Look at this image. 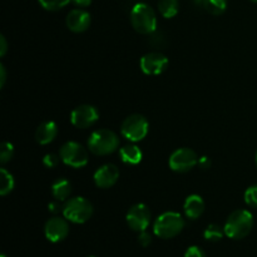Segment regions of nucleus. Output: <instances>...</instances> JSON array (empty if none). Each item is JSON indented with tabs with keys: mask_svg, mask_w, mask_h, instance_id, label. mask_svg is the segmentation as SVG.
Segmentation results:
<instances>
[{
	"mask_svg": "<svg viewBox=\"0 0 257 257\" xmlns=\"http://www.w3.org/2000/svg\"><path fill=\"white\" fill-rule=\"evenodd\" d=\"M93 206L87 198L74 197L67 201L63 207V216L73 223H84L92 217Z\"/></svg>",
	"mask_w": 257,
	"mask_h": 257,
	"instance_id": "5",
	"label": "nucleus"
},
{
	"mask_svg": "<svg viewBox=\"0 0 257 257\" xmlns=\"http://www.w3.org/2000/svg\"><path fill=\"white\" fill-rule=\"evenodd\" d=\"M63 207H64V206L60 205V201L58 200L53 201V202H50L49 205H48V210H49L52 213H58L60 212V211L63 212Z\"/></svg>",
	"mask_w": 257,
	"mask_h": 257,
	"instance_id": "29",
	"label": "nucleus"
},
{
	"mask_svg": "<svg viewBox=\"0 0 257 257\" xmlns=\"http://www.w3.org/2000/svg\"><path fill=\"white\" fill-rule=\"evenodd\" d=\"M185 257H206V255L198 246H191L186 250Z\"/></svg>",
	"mask_w": 257,
	"mask_h": 257,
	"instance_id": "27",
	"label": "nucleus"
},
{
	"mask_svg": "<svg viewBox=\"0 0 257 257\" xmlns=\"http://www.w3.org/2000/svg\"><path fill=\"white\" fill-rule=\"evenodd\" d=\"M14 155V147L10 142H3L2 147H0V162L4 163L9 162Z\"/></svg>",
	"mask_w": 257,
	"mask_h": 257,
	"instance_id": "24",
	"label": "nucleus"
},
{
	"mask_svg": "<svg viewBox=\"0 0 257 257\" xmlns=\"http://www.w3.org/2000/svg\"><path fill=\"white\" fill-rule=\"evenodd\" d=\"M256 166H257V152H256Z\"/></svg>",
	"mask_w": 257,
	"mask_h": 257,
	"instance_id": "35",
	"label": "nucleus"
},
{
	"mask_svg": "<svg viewBox=\"0 0 257 257\" xmlns=\"http://www.w3.org/2000/svg\"><path fill=\"white\" fill-rule=\"evenodd\" d=\"M99 118L97 108L89 104H83L79 107L74 108L73 112L70 113V122L74 127L85 130L94 124Z\"/></svg>",
	"mask_w": 257,
	"mask_h": 257,
	"instance_id": "10",
	"label": "nucleus"
},
{
	"mask_svg": "<svg viewBox=\"0 0 257 257\" xmlns=\"http://www.w3.org/2000/svg\"><path fill=\"white\" fill-rule=\"evenodd\" d=\"M45 237L50 242H60L64 240L69 233V225L67 222V218L53 217L47 221L44 226Z\"/></svg>",
	"mask_w": 257,
	"mask_h": 257,
	"instance_id": "12",
	"label": "nucleus"
},
{
	"mask_svg": "<svg viewBox=\"0 0 257 257\" xmlns=\"http://www.w3.org/2000/svg\"><path fill=\"white\" fill-rule=\"evenodd\" d=\"M203 8L212 15H221L227 8V0H203Z\"/></svg>",
	"mask_w": 257,
	"mask_h": 257,
	"instance_id": "21",
	"label": "nucleus"
},
{
	"mask_svg": "<svg viewBox=\"0 0 257 257\" xmlns=\"http://www.w3.org/2000/svg\"><path fill=\"white\" fill-rule=\"evenodd\" d=\"M94 183L99 188H109L114 185L119 178V170L115 165L107 163L94 172Z\"/></svg>",
	"mask_w": 257,
	"mask_h": 257,
	"instance_id": "13",
	"label": "nucleus"
},
{
	"mask_svg": "<svg viewBox=\"0 0 257 257\" xmlns=\"http://www.w3.org/2000/svg\"><path fill=\"white\" fill-rule=\"evenodd\" d=\"M198 160L200 158L191 148H178L170 156L168 166L175 172L185 173L192 170L196 165H198Z\"/></svg>",
	"mask_w": 257,
	"mask_h": 257,
	"instance_id": "8",
	"label": "nucleus"
},
{
	"mask_svg": "<svg viewBox=\"0 0 257 257\" xmlns=\"http://www.w3.org/2000/svg\"><path fill=\"white\" fill-rule=\"evenodd\" d=\"M7 50H8L7 39H5L4 35H2V37H0V55H2V57H4L5 53H7Z\"/></svg>",
	"mask_w": 257,
	"mask_h": 257,
	"instance_id": "30",
	"label": "nucleus"
},
{
	"mask_svg": "<svg viewBox=\"0 0 257 257\" xmlns=\"http://www.w3.org/2000/svg\"><path fill=\"white\" fill-rule=\"evenodd\" d=\"M131 23L136 32L141 34H152L157 28V17L150 5L138 3L131 10Z\"/></svg>",
	"mask_w": 257,
	"mask_h": 257,
	"instance_id": "3",
	"label": "nucleus"
},
{
	"mask_svg": "<svg viewBox=\"0 0 257 257\" xmlns=\"http://www.w3.org/2000/svg\"><path fill=\"white\" fill-rule=\"evenodd\" d=\"M253 227V216L247 210H236L226 220L225 235L232 240H241L248 236Z\"/></svg>",
	"mask_w": 257,
	"mask_h": 257,
	"instance_id": "1",
	"label": "nucleus"
},
{
	"mask_svg": "<svg viewBox=\"0 0 257 257\" xmlns=\"http://www.w3.org/2000/svg\"><path fill=\"white\" fill-rule=\"evenodd\" d=\"M223 235H225V230L216 223H211L203 231V237L211 242H217V241L222 240Z\"/></svg>",
	"mask_w": 257,
	"mask_h": 257,
	"instance_id": "22",
	"label": "nucleus"
},
{
	"mask_svg": "<svg viewBox=\"0 0 257 257\" xmlns=\"http://www.w3.org/2000/svg\"><path fill=\"white\" fill-rule=\"evenodd\" d=\"M72 2L74 3L75 5H78V7L85 8V7H89L92 0H72Z\"/></svg>",
	"mask_w": 257,
	"mask_h": 257,
	"instance_id": "33",
	"label": "nucleus"
},
{
	"mask_svg": "<svg viewBox=\"0 0 257 257\" xmlns=\"http://www.w3.org/2000/svg\"><path fill=\"white\" fill-rule=\"evenodd\" d=\"M138 242H140V245L143 246V247H147V246H150L151 242H152V236H151L147 231H142V232H140V236H138Z\"/></svg>",
	"mask_w": 257,
	"mask_h": 257,
	"instance_id": "28",
	"label": "nucleus"
},
{
	"mask_svg": "<svg viewBox=\"0 0 257 257\" xmlns=\"http://www.w3.org/2000/svg\"><path fill=\"white\" fill-rule=\"evenodd\" d=\"M89 257H94V256H89Z\"/></svg>",
	"mask_w": 257,
	"mask_h": 257,
	"instance_id": "38",
	"label": "nucleus"
},
{
	"mask_svg": "<svg viewBox=\"0 0 257 257\" xmlns=\"http://www.w3.org/2000/svg\"><path fill=\"white\" fill-rule=\"evenodd\" d=\"M70 193H72V185H70V182L68 180H65V178H58L55 182H53L52 195L55 200L63 202V201H65L69 197Z\"/></svg>",
	"mask_w": 257,
	"mask_h": 257,
	"instance_id": "18",
	"label": "nucleus"
},
{
	"mask_svg": "<svg viewBox=\"0 0 257 257\" xmlns=\"http://www.w3.org/2000/svg\"><path fill=\"white\" fill-rule=\"evenodd\" d=\"M5 80H7V72L4 65H0V87H4Z\"/></svg>",
	"mask_w": 257,
	"mask_h": 257,
	"instance_id": "32",
	"label": "nucleus"
},
{
	"mask_svg": "<svg viewBox=\"0 0 257 257\" xmlns=\"http://www.w3.org/2000/svg\"><path fill=\"white\" fill-rule=\"evenodd\" d=\"M43 163H44L45 167L48 168H54L57 167L58 163H59V157L54 153H48V155L44 156L43 158Z\"/></svg>",
	"mask_w": 257,
	"mask_h": 257,
	"instance_id": "26",
	"label": "nucleus"
},
{
	"mask_svg": "<svg viewBox=\"0 0 257 257\" xmlns=\"http://www.w3.org/2000/svg\"><path fill=\"white\" fill-rule=\"evenodd\" d=\"M158 9L163 18H173L178 13V0H160L158 3Z\"/></svg>",
	"mask_w": 257,
	"mask_h": 257,
	"instance_id": "20",
	"label": "nucleus"
},
{
	"mask_svg": "<svg viewBox=\"0 0 257 257\" xmlns=\"http://www.w3.org/2000/svg\"><path fill=\"white\" fill-rule=\"evenodd\" d=\"M39 4L49 12H57L69 4L70 0H38Z\"/></svg>",
	"mask_w": 257,
	"mask_h": 257,
	"instance_id": "23",
	"label": "nucleus"
},
{
	"mask_svg": "<svg viewBox=\"0 0 257 257\" xmlns=\"http://www.w3.org/2000/svg\"><path fill=\"white\" fill-rule=\"evenodd\" d=\"M251 2H253V3H257V0H251Z\"/></svg>",
	"mask_w": 257,
	"mask_h": 257,
	"instance_id": "36",
	"label": "nucleus"
},
{
	"mask_svg": "<svg viewBox=\"0 0 257 257\" xmlns=\"http://www.w3.org/2000/svg\"><path fill=\"white\" fill-rule=\"evenodd\" d=\"M119 138L113 131L97 130L88 138V148L95 156H107L117 151Z\"/></svg>",
	"mask_w": 257,
	"mask_h": 257,
	"instance_id": "2",
	"label": "nucleus"
},
{
	"mask_svg": "<svg viewBox=\"0 0 257 257\" xmlns=\"http://www.w3.org/2000/svg\"><path fill=\"white\" fill-rule=\"evenodd\" d=\"M125 220H127V225L133 231H137V232L146 231L151 223L150 208L143 203H137L128 210Z\"/></svg>",
	"mask_w": 257,
	"mask_h": 257,
	"instance_id": "9",
	"label": "nucleus"
},
{
	"mask_svg": "<svg viewBox=\"0 0 257 257\" xmlns=\"http://www.w3.org/2000/svg\"><path fill=\"white\" fill-rule=\"evenodd\" d=\"M183 227H185V221L182 216L178 212L170 211V212H165L158 216L153 225V232L158 237L168 240L181 233Z\"/></svg>",
	"mask_w": 257,
	"mask_h": 257,
	"instance_id": "4",
	"label": "nucleus"
},
{
	"mask_svg": "<svg viewBox=\"0 0 257 257\" xmlns=\"http://www.w3.org/2000/svg\"><path fill=\"white\" fill-rule=\"evenodd\" d=\"M2 257H7V256H5V255H2Z\"/></svg>",
	"mask_w": 257,
	"mask_h": 257,
	"instance_id": "37",
	"label": "nucleus"
},
{
	"mask_svg": "<svg viewBox=\"0 0 257 257\" xmlns=\"http://www.w3.org/2000/svg\"><path fill=\"white\" fill-rule=\"evenodd\" d=\"M141 69L147 75H158L166 70L168 65V59L162 53L152 52L141 58Z\"/></svg>",
	"mask_w": 257,
	"mask_h": 257,
	"instance_id": "11",
	"label": "nucleus"
},
{
	"mask_svg": "<svg viewBox=\"0 0 257 257\" xmlns=\"http://www.w3.org/2000/svg\"><path fill=\"white\" fill-rule=\"evenodd\" d=\"M14 177L5 168H0V195L7 196L14 188Z\"/></svg>",
	"mask_w": 257,
	"mask_h": 257,
	"instance_id": "19",
	"label": "nucleus"
},
{
	"mask_svg": "<svg viewBox=\"0 0 257 257\" xmlns=\"http://www.w3.org/2000/svg\"><path fill=\"white\" fill-rule=\"evenodd\" d=\"M90 20L92 19H90L89 13L82 9H74L68 13L65 23H67L68 29L72 32L83 33L89 28Z\"/></svg>",
	"mask_w": 257,
	"mask_h": 257,
	"instance_id": "14",
	"label": "nucleus"
},
{
	"mask_svg": "<svg viewBox=\"0 0 257 257\" xmlns=\"http://www.w3.org/2000/svg\"><path fill=\"white\" fill-rule=\"evenodd\" d=\"M58 135V127L53 120H47L43 122L35 131V141L39 145L45 146L49 145L50 142L54 141V138Z\"/></svg>",
	"mask_w": 257,
	"mask_h": 257,
	"instance_id": "15",
	"label": "nucleus"
},
{
	"mask_svg": "<svg viewBox=\"0 0 257 257\" xmlns=\"http://www.w3.org/2000/svg\"><path fill=\"white\" fill-rule=\"evenodd\" d=\"M122 136L131 142H140L148 135V120L141 114H132L122 123Z\"/></svg>",
	"mask_w": 257,
	"mask_h": 257,
	"instance_id": "6",
	"label": "nucleus"
},
{
	"mask_svg": "<svg viewBox=\"0 0 257 257\" xmlns=\"http://www.w3.org/2000/svg\"><path fill=\"white\" fill-rule=\"evenodd\" d=\"M245 202L250 207L257 208V185L251 186L245 192Z\"/></svg>",
	"mask_w": 257,
	"mask_h": 257,
	"instance_id": "25",
	"label": "nucleus"
},
{
	"mask_svg": "<svg viewBox=\"0 0 257 257\" xmlns=\"http://www.w3.org/2000/svg\"><path fill=\"white\" fill-rule=\"evenodd\" d=\"M195 3L197 5H203V0H195Z\"/></svg>",
	"mask_w": 257,
	"mask_h": 257,
	"instance_id": "34",
	"label": "nucleus"
},
{
	"mask_svg": "<svg viewBox=\"0 0 257 257\" xmlns=\"http://www.w3.org/2000/svg\"><path fill=\"white\" fill-rule=\"evenodd\" d=\"M198 165H200L201 168H203V170H207V168L211 167V161L208 157H201L200 160H198Z\"/></svg>",
	"mask_w": 257,
	"mask_h": 257,
	"instance_id": "31",
	"label": "nucleus"
},
{
	"mask_svg": "<svg viewBox=\"0 0 257 257\" xmlns=\"http://www.w3.org/2000/svg\"><path fill=\"white\" fill-rule=\"evenodd\" d=\"M119 156H120V160L123 161L124 163L127 165H138V163L142 161V151L137 147V146H133V145H127L124 147L120 148L119 151Z\"/></svg>",
	"mask_w": 257,
	"mask_h": 257,
	"instance_id": "17",
	"label": "nucleus"
},
{
	"mask_svg": "<svg viewBox=\"0 0 257 257\" xmlns=\"http://www.w3.org/2000/svg\"><path fill=\"white\" fill-rule=\"evenodd\" d=\"M60 158L67 166L73 168H82L87 166L88 152L82 145L77 142H67L60 148Z\"/></svg>",
	"mask_w": 257,
	"mask_h": 257,
	"instance_id": "7",
	"label": "nucleus"
},
{
	"mask_svg": "<svg viewBox=\"0 0 257 257\" xmlns=\"http://www.w3.org/2000/svg\"><path fill=\"white\" fill-rule=\"evenodd\" d=\"M183 211L190 220H197L205 212V202L202 197L198 195L188 196L183 205Z\"/></svg>",
	"mask_w": 257,
	"mask_h": 257,
	"instance_id": "16",
	"label": "nucleus"
}]
</instances>
